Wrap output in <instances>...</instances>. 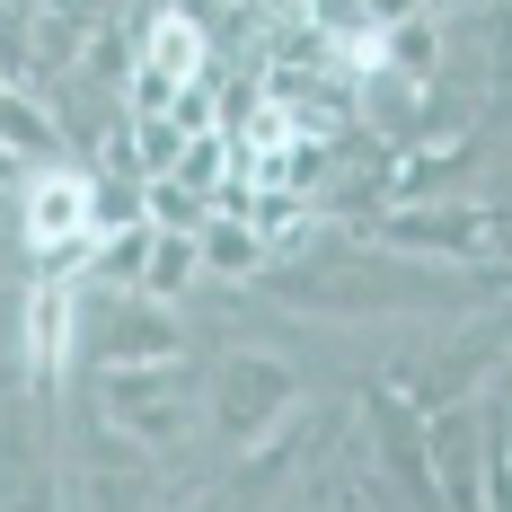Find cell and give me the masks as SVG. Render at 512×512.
I'll return each mask as SVG.
<instances>
[{"instance_id":"6da1fadb","label":"cell","mask_w":512,"mask_h":512,"mask_svg":"<svg viewBox=\"0 0 512 512\" xmlns=\"http://www.w3.org/2000/svg\"><path fill=\"white\" fill-rule=\"evenodd\" d=\"M204 62H212V27L195 9H159L133 45V71H124V115H168V98L186 80H204Z\"/></svg>"},{"instance_id":"30bf717a","label":"cell","mask_w":512,"mask_h":512,"mask_svg":"<svg viewBox=\"0 0 512 512\" xmlns=\"http://www.w3.org/2000/svg\"><path fill=\"white\" fill-rule=\"evenodd\" d=\"M177 151H186V124H177V115H133V159H142V177H159Z\"/></svg>"},{"instance_id":"ba28073f","label":"cell","mask_w":512,"mask_h":512,"mask_svg":"<svg viewBox=\"0 0 512 512\" xmlns=\"http://www.w3.org/2000/svg\"><path fill=\"white\" fill-rule=\"evenodd\" d=\"M195 274H204V256H195V230H159V221H151V256H142V283H133V292H151V301H177Z\"/></svg>"},{"instance_id":"9c48e42d","label":"cell","mask_w":512,"mask_h":512,"mask_svg":"<svg viewBox=\"0 0 512 512\" xmlns=\"http://www.w3.org/2000/svg\"><path fill=\"white\" fill-rule=\"evenodd\" d=\"M0 142L27 159V168H36V159H62V124H53L45 106L27 98V89H9V80H0Z\"/></svg>"},{"instance_id":"277c9868","label":"cell","mask_w":512,"mask_h":512,"mask_svg":"<svg viewBox=\"0 0 512 512\" xmlns=\"http://www.w3.org/2000/svg\"><path fill=\"white\" fill-rule=\"evenodd\" d=\"M18 345H27V380L53 389V380H62V362L80 354V283L36 274V283H27V301H18Z\"/></svg>"},{"instance_id":"4fadbf2b","label":"cell","mask_w":512,"mask_h":512,"mask_svg":"<svg viewBox=\"0 0 512 512\" xmlns=\"http://www.w3.org/2000/svg\"><path fill=\"white\" fill-rule=\"evenodd\" d=\"M18 177H27V159H18L9 142H0V186H18Z\"/></svg>"},{"instance_id":"52a82bcc","label":"cell","mask_w":512,"mask_h":512,"mask_svg":"<svg viewBox=\"0 0 512 512\" xmlns=\"http://www.w3.org/2000/svg\"><path fill=\"white\" fill-rule=\"evenodd\" d=\"M380 239H389V248L433 256V248H477L486 221H477V212H398V221H380Z\"/></svg>"},{"instance_id":"7c38bea8","label":"cell","mask_w":512,"mask_h":512,"mask_svg":"<svg viewBox=\"0 0 512 512\" xmlns=\"http://www.w3.org/2000/svg\"><path fill=\"white\" fill-rule=\"evenodd\" d=\"M486 248H495V256L512 265V212H495V221H486Z\"/></svg>"},{"instance_id":"3957f363","label":"cell","mask_w":512,"mask_h":512,"mask_svg":"<svg viewBox=\"0 0 512 512\" xmlns=\"http://www.w3.org/2000/svg\"><path fill=\"white\" fill-rule=\"evenodd\" d=\"M292 415V371L265 354H230L212 371V424H221V442H265V424H283Z\"/></svg>"},{"instance_id":"8992f818","label":"cell","mask_w":512,"mask_h":512,"mask_svg":"<svg viewBox=\"0 0 512 512\" xmlns=\"http://www.w3.org/2000/svg\"><path fill=\"white\" fill-rule=\"evenodd\" d=\"M380 62L433 89V71H442V18H433V9H415V18H389V27H380Z\"/></svg>"},{"instance_id":"8fae6325","label":"cell","mask_w":512,"mask_h":512,"mask_svg":"<svg viewBox=\"0 0 512 512\" xmlns=\"http://www.w3.org/2000/svg\"><path fill=\"white\" fill-rule=\"evenodd\" d=\"M362 9H371V18L389 27V18H415V9H433V0H362Z\"/></svg>"},{"instance_id":"5b68a950","label":"cell","mask_w":512,"mask_h":512,"mask_svg":"<svg viewBox=\"0 0 512 512\" xmlns=\"http://www.w3.org/2000/svg\"><path fill=\"white\" fill-rule=\"evenodd\" d=\"M195 256H204V274H256V265H265V239H256L248 212H204Z\"/></svg>"},{"instance_id":"7a4b0ae2","label":"cell","mask_w":512,"mask_h":512,"mask_svg":"<svg viewBox=\"0 0 512 512\" xmlns=\"http://www.w3.org/2000/svg\"><path fill=\"white\" fill-rule=\"evenodd\" d=\"M18 239L45 265L53 248H98V221H89V168L71 159H36L27 168V204H18Z\"/></svg>"}]
</instances>
